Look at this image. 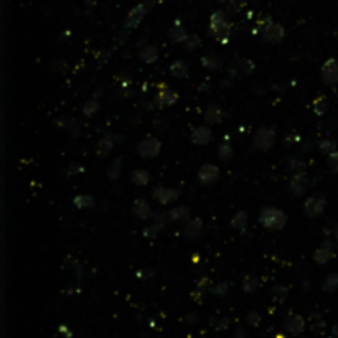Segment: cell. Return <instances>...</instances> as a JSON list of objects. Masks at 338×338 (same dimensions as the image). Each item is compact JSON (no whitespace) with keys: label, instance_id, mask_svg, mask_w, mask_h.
<instances>
[{"label":"cell","instance_id":"30bf717a","mask_svg":"<svg viewBox=\"0 0 338 338\" xmlns=\"http://www.w3.org/2000/svg\"><path fill=\"white\" fill-rule=\"evenodd\" d=\"M261 35H263V40L266 41V43H272V45L281 43V41L284 40V37H286V28H284L281 23L271 22Z\"/></svg>","mask_w":338,"mask_h":338},{"label":"cell","instance_id":"7bdbcfd3","mask_svg":"<svg viewBox=\"0 0 338 338\" xmlns=\"http://www.w3.org/2000/svg\"><path fill=\"white\" fill-rule=\"evenodd\" d=\"M200 45H201V40L198 35H188V38L185 40V43H183L185 50H188V51H193L195 48H198Z\"/></svg>","mask_w":338,"mask_h":338},{"label":"cell","instance_id":"4fadbf2b","mask_svg":"<svg viewBox=\"0 0 338 338\" xmlns=\"http://www.w3.org/2000/svg\"><path fill=\"white\" fill-rule=\"evenodd\" d=\"M308 187H310V180H308V177L305 174H294L289 182L290 193L295 195V197H304Z\"/></svg>","mask_w":338,"mask_h":338},{"label":"cell","instance_id":"7a4b0ae2","mask_svg":"<svg viewBox=\"0 0 338 338\" xmlns=\"http://www.w3.org/2000/svg\"><path fill=\"white\" fill-rule=\"evenodd\" d=\"M259 224L272 231L282 229L287 224V215L282 210L274 208V206H263L259 210Z\"/></svg>","mask_w":338,"mask_h":338},{"label":"cell","instance_id":"6125c7cd","mask_svg":"<svg viewBox=\"0 0 338 338\" xmlns=\"http://www.w3.org/2000/svg\"><path fill=\"white\" fill-rule=\"evenodd\" d=\"M302 287H304V289L307 290V292H308V290H310V282H308V281H304V282H302Z\"/></svg>","mask_w":338,"mask_h":338},{"label":"cell","instance_id":"ab89813d","mask_svg":"<svg viewBox=\"0 0 338 338\" xmlns=\"http://www.w3.org/2000/svg\"><path fill=\"white\" fill-rule=\"evenodd\" d=\"M165 226H162V224L158 223H153V224H149L147 228H144V231H142V234L145 236V238H157L158 233L162 231Z\"/></svg>","mask_w":338,"mask_h":338},{"label":"cell","instance_id":"8d00e7d4","mask_svg":"<svg viewBox=\"0 0 338 338\" xmlns=\"http://www.w3.org/2000/svg\"><path fill=\"white\" fill-rule=\"evenodd\" d=\"M236 66H238V69L242 71L244 74H251V73H254V69H256V64H254L252 60H249V58H241Z\"/></svg>","mask_w":338,"mask_h":338},{"label":"cell","instance_id":"d6986e66","mask_svg":"<svg viewBox=\"0 0 338 338\" xmlns=\"http://www.w3.org/2000/svg\"><path fill=\"white\" fill-rule=\"evenodd\" d=\"M167 37L172 43H185V40L188 38V33H187V28L182 25V22L177 20L174 25L168 28Z\"/></svg>","mask_w":338,"mask_h":338},{"label":"cell","instance_id":"484cf974","mask_svg":"<svg viewBox=\"0 0 338 338\" xmlns=\"http://www.w3.org/2000/svg\"><path fill=\"white\" fill-rule=\"evenodd\" d=\"M73 205L79 210H93L96 206V201L90 195H76L73 198Z\"/></svg>","mask_w":338,"mask_h":338},{"label":"cell","instance_id":"f546056e","mask_svg":"<svg viewBox=\"0 0 338 338\" xmlns=\"http://www.w3.org/2000/svg\"><path fill=\"white\" fill-rule=\"evenodd\" d=\"M317 147L318 150L325 153V155H331V153H335L338 149H336V140L333 139H322L317 142Z\"/></svg>","mask_w":338,"mask_h":338},{"label":"cell","instance_id":"5b68a950","mask_svg":"<svg viewBox=\"0 0 338 338\" xmlns=\"http://www.w3.org/2000/svg\"><path fill=\"white\" fill-rule=\"evenodd\" d=\"M325 208H327V200L322 193L312 195L304 203V213L310 218H320L325 213Z\"/></svg>","mask_w":338,"mask_h":338},{"label":"cell","instance_id":"816d5d0a","mask_svg":"<svg viewBox=\"0 0 338 338\" xmlns=\"http://www.w3.org/2000/svg\"><path fill=\"white\" fill-rule=\"evenodd\" d=\"M211 91H213L211 81H203V82H200V84H198V93L200 94H210Z\"/></svg>","mask_w":338,"mask_h":338},{"label":"cell","instance_id":"bcb514c9","mask_svg":"<svg viewBox=\"0 0 338 338\" xmlns=\"http://www.w3.org/2000/svg\"><path fill=\"white\" fill-rule=\"evenodd\" d=\"M246 322H247V325H251V327H258V325L261 323V315H259V312H256V310L249 312V313H247V317H246Z\"/></svg>","mask_w":338,"mask_h":338},{"label":"cell","instance_id":"03108f58","mask_svg":"<svg viewBox=\"0 0 338 338\" xmlns=\"http://www.w3.org/2000/svg\"><path fill=\"white\" fill-rule=\"evenodd\" d=\"M274 338H286V336H284V335H276Z\"/></svg>","mask_w":338,"mask_h":338},{"label":"cell","instance_id":"ffe728a7","mask_svg":"<svg viewBox=\"0 0 338 338\" xmlns=\"http://www.w3.org/2000/svg\"><path fill=\"white\" fill-rule=\"evenodd\" d=\"M211 139H213V134L206 126H198V127L193 129L192 142L195 145H208L211 142Z\"/></svg>","mask_w":338,"mask_h":338},{"label":"cell","instance_id":"f907efd6","mask_svg":"<svg viewBox=\"0 0 338 338\" xmlns=\"http://www.w3.org/2000/svg\"><path fill=\"white\" fill-rule=\"evenodd\" d=\"M328 167L331 168V172L338 174V150L335 153L328 155Z\"/></svg>","mask_w":338,"mask_h":338},{"label":"cell","instance_id":"9f6ffc18","mask_svg":"<svg viewBox=\"0 0 338 338\" xmlns=\"http://www.w3.org/2000/svg\"><path fill=\"white\" fill-rule=\"evenodd\" d=\"M271 90L274 93H284V91H286V84H272Z\"/></svg>","mask_w":338,"mask_h":338},{"label":"cell","instance_id":"94428289","mask_svg":"<svg viewBox=\"0 0 338 338\" xmlns=\"http://www.w3.org/2000/svg\"><path fill=\"white\" fill-rule=\"evenodd\" d=\"M330 338H338V323H336V325H333V328H331Z\"/></svg>","mask_w":338,"mask_h":338},{"label":"cell","instance_id":"6f0895ef","mask_svg":"<svg viewBox=\"0 0 338 338\" xmlns=\"http://www.w3.org/2000/svg\"><path fill=\"white\" fill-rule=\"evenodd\" d=\"M185 320H187L188 323H195V322H197V320H198V317L195 315V313H188V315L185 317Z\"/></svg>","mask_w":338,"mask_h":338},{"label":"cell","instance_id":"f1b7e54d","mask_svg":"<svg viewBox=\"0 0 338 338\" xmlns=\"http://www.w3.org/2000/svg\"><path fill=\"white\" fill-rule=\"evenodd\" d=\"M233 145H231V142L228 140H223L221 144L218 145V158L223 160V162H228V160H231V157H233Z\"/></svg>","mask_w":338,"mask_h":338},{"label":"cell","instance_id":"f35d334b","mask_svg":"<svg viewBox=\"0 0 338 338\" xmlns=\"http://www.w3.org/2000/svg\"><path fill=\"white\" fill-rule=\"evenodd\" d=\"M287 165H289V170L292 172V175L294 174H305V163L299 158H290Z\"/></svg>","mask_w":338,"mask_h":338},{"label":"cell","instance_id":"e7e4bbea","mask_svg":"<svg viewBox=\"0 0 338 338\" xmlns=\"http://www.w3.org/2000/svg\"><path fill=\"white\" fill-rule=\"evenodd\" d=\"M333 236H335V239L338 241V223H336V226L333 228Z\"/></svg>","mask_w":338,"mask_h":338},{"label":"cell","instance_id":"e575fe53","mask_svg":"<svg viewBox=\"0 0 338 338\" xmlns=\"http://www.w3.org/2000/svg\"><path fill=\"white\" fill-rule=\"evenodd\" d=\"M336 289H338V272H331V274L325 277V281L322 284V290L323 292H333Z\"/></svg>","mask_w":338,"mask_h":338},{"label":"cell","instance_id":"e0dca14e","mask_svg":"<svg viewBox=\"0 0 338 338\" xmlns=\"http://www.w3.org/2000/svg\"><path fill=\"white\" fill-rule=\"evenodd\" d=\"M284 327H286V330L292 336H299L304 333V330H305V320L302 315H299V313H292V315L287 317Z\"/></svg>","mask_w":338,"mask_h":338},{"label":"cell","instance_id":"7c38bea8","mask_svg":"<svg viewBox=\"0 0 338 338\" xmlns=\"http://www.w3.org/2000/svg\"><path fill=\"white\" fill-rule=\"evenodd\" d=\"M333 256H335V244H333V241L327 239L315 249V252H313V261H315L317 264L323 266V264H327Z\"/></svg>","mask_w":338,"mask_h":338},{"label":"cell","instance_id":"db71d44e","mask_svg":"<svg viewBox=\"0 0 338 338\" xmlns=\"http://www.w3.org/2000/svg\"><path fill=\"white\" fill-rule=\"evenodd\" d=\"M325 327H327V325H325L323 320H318L317 323H313V325H312V331H313V333H315V335H322L323 331H325Z\"/></svg>","mask_w":338,"mask_h":338},{"label":"cell","instance_id":"836d02e7","mask_svg":"<svg viewBox=\"0 0 338 338\" xmlns=\"http://www.w3.org/2000/svg\"><path fill=\"white\" fill-rule=\"evenodd\" d=\"M101 109V104H99V101L96 99V98H93V99H90V101H86L84 104H82V114H84L86 117H93L96 112Z\"/></svg>","mask_w":338,"mask_h":338},{"label":"cell","instance_id":"7dc6e473","mask_svg":"<svg viewBox=\"0 0 338 338\" xmlns=\"http://www.w3.org/2000/svg\"><path fill=\"white\" fill-rule=\"evenodd\" d=\"M205 294H206V290H205V289L195 287V289H193V292H192V299H193L195 302H198V304H201V302L205 300Z\"/></svg>","mask_w":338,"mask_h":338},{"label":"cell","instance_id":"681fc988","mask_svg":"<svg viewBox=\"0 0 338 338\" xmlns=\"http://www.w3.org/2000/svg\"><path fill=\"white\" fill-rule=\"evenodd\" d=\"M229 323H231L229 317H221V318H219L218 322L215 323V328H216L218 331H223V330H226V328L229 327Z\"/></svg>","mask_w":338,"mask_h":338},{"label":"cell","instance_id":"6da1fadb","mask_svg":"<svg viewBox=\"0 0 338 338\" xmlns=\"http://www.w3.org/2000/svg\"><path fill=\"white\" fill-rule=\"evenodd\" d=\"M210 32L219 43H228V40L233 33V25L229 23L226 14L223 10L213 12L210 17Z\"/></svg>","mask_w":338,"mask_h":338},{"label":"cell","instance_id":"60d3db41","mask_svg":"<svg viewBox=\"0 0 338 338\" xmlns=\"http://www.w3.org/2000/svg\"><path fill=\"white\" fill-rule=\"evenodd\" d=\"M272 20L269 19V17H259V19L256 20V23H254V28H252V33L258 35V33H263L264 28L269 25Z\"/></svg>","mask_w":338,"mask_h":338},{"label":"cell","instance_id":"ac0fdd59","mask_svg":"<svg viewBox=\"0 0 338 338\" xmlns=\"http://www.w3.org/2000/svg\"><path fill=\"white\" fill-rule=\"evenodd\" d=\"M224 119V111L216 104H210L206 106L203 111V121L208 124V126H216Z\"/></svg>","mask_w":338,"mask_h":338},{"label":"cell","instance_id":"91938a15","mask_svg":"<svg viewBox=\"0 0 338 338\" xmlns=\"http://www.w3.org/2000/svg\"><path fill=\"white\" fill-rule=\"evenodd\" d=\"M234 338H246V331L242 330V328H238V330H236Z\"/></svg>","mask_w":338,"mask_h":338},{"label":"cell","instance_id":"b9f144b4","mask_svg":"<svg viewBox=\"0 0 338 338\" xmlns=\"http://www.w3.org/2000/svg\"><path fill=\"white\" fill-rule=\"evenodd\" d=\"M74 121L68 116H58L55 119V126L61 127V129H73L74 127Z\"/></svg>","mask_w":338,"mask_h":338},{"label":"cell","instance_id":"5bb4252c","mask_svg":"<svg viewBox=\"0 0 338 338\" xmlns=\"http://www.w3.org/2000/svg\"><path fill=\"white\" fill-rule=\"evenodd\" d=\"M132 215L142 219V221H147V219L153 218L155 213H153L149 201H147L144 197H139V198H135V201L132 203Z\"/></svg>","mask_w":338,"mask_h":338},{"label":"cell","instance_id":"d4e9b609","mask_svg":"<svg viewBox=\"0 0 338 338\" xmlns=\"http://www.w3.org/2000/svg\"><path fill=\"white\" fill-rule=\"evenodd\" d=\"M140 60L144 61V63H147V64L155 63L158 60V48H157V46H153V45L142 46V50H140Z\"/></svg>","mask_w":338,"mask_h":338},{"label":"cell","instance_id":"9a60e30c","mask_svg":"<svg viewBox=\"0 0 338 338\" xmlns=\"http://www.w3.org/2000/svg\"><path fill=\"white\" fill-rule=\"evenodd\" d=\"M203 229H205L203 221H201L200 218H192L185 224V228H183L182 234H183V238H185L187 241H195V239H198L201 234H203Z\"/></svg>","mask_w":338,"mask_h":338},{"label":"cell","instance_id":"ba28073f","mask_svg":"<svg viewBox=\"0 0 338 338\" xmlns=\"http://www.w3.org/2000/svg\"><path fill=\"white\" fill-rule=\"evenodd\" d=\"M153 101H155L158 108H170V106H174L177 101H179V94L174 90H170L167 84H158L155 99Z\"/></svg>","mask_w":338,"mask_h":338},{"label":"cell","instance_id":"8992f818","mask_svg":"<svg viewBox=\"0 0 338 338\" xmlns=\"http://www.w3.org/2000/svg\"><path fill=\"white\" fill-rule=\"evenodd\" d=\"M320 78H322V82L325 86L338 84V60L336 58H328V60L322 64Z\"/></svg>","mask_w":338,"mask_h":338},{"label":"cell","instance_id":"4316f807","mask_svg":"<svg viewBox=\"0 0 338 338\" xmlns=\"http://www.w3.org/2000/svg\"><path fill=\"white\" fill-rule=\"evenodd\" d=\"M130 179H132V183L137 187H145L147 183L150 182V174L144 168H135L132 172V175H130Z\"/></svg>","mask_w":338,"mask_h":338},{"label":"cell","instance_id":"8fae6325","mask_svg":"<svg viewBox=\"0 0 338 338\" xmlns=\"http://www.w3.org/2000/svg\"><path fill=\"white\" fill-rule=\"evenodd\" d=\"M219 179V167L215 163H205L198 170V182L201 185H213Z\"/></svg>","mask_w":338,"mask_h":338},{"label":"cell","instance_id":"7402d4cb","mask_svg":"<svg viewBox=\"0 0 338 338\" xmlns=\"http://www.w3.org/2000/svg\"><path fill=\"white\" fill-rule=\"evenodd\" d=\"M201 66L208 71H219L223 68V60L216 53H206L201 56Z\"/></svg>","mask_w":338,"mask_h":338},{"label":"cell","instance_id":"603a6c76","mask_svg":"<svg viewBox=\"0 0 338 338\" xmlns=\"http://www.w3.org/2000/svg\"><path fill=\"white\" fill-rule=\"evenodd\" d=\"M170 74L174 76L177 79H185L188 78V64L183 60H175L174 63L170 64Z\"/></svg>","mask_w":338,"mask_h":338},{"label":"cell","instance_id":"2e32d148","mask_svg":"<svg viewBox=\"0 0 338 338\" xmlns=\"http://www.w3.org/2000/svg\"><path fill=\"white\" fill-rule=\"evenodd\" d=\"M114 134L111 132H101V137H99V142L96 145V153L99 158H104L108 157L109 153L112 152V149H114Z\"/></svg>","mask_w":338,"mask_h":338},{"label":"cell","instance_id":"277c9868","mask_svg":"<svg viewBox=\"0 0 338 338\" xmlns=\"http://www.w3.org/2000/svg\"><path fill=\"white\" fill-rule=\"evenodd\" d=\"M254 149H258L261 152H268L272 147L276 145V130L272 127H261L254 134L252 140Z\"/></svg>","mask_w":338,"mask_h":338},{"label":"cell","instance_id":"44dd1931","mask_svg":"<svg viewBox=\"0 0 338 338\" xmlns=\"http://www.w3.org/2000/svg\"><path fill=\"white\" fill-rule=\"evenodd\" d=\"M168 218L174 223H188L192 219V210L188 206H175L168 211Z\"/></svg>","mask_w":338,"mask_h":338},{"label":"cell","instance_id":"d590c367","mask_svg":"<svg viewBox=\"0 0 338 338\" xmlns=\"http://www.w3.org/2000/svg\"><path fill=\"white\" fill-rule=\"evenodd\" d=\"M228 290H229V282H224V281L211 284L210 287V292L213 295H216V297H224V295L228 294Z\"/></svg>","mask_w":338,"mask_h":338},{"label":"cell","instance_id":"c3c4849f","mask_svg":"<svg viewBox=\"0 0 338 338\" xmlns=\"http://www.w3.org/2000/svg\"><path fill=\"white\" fill-rule=\"evenodd\" d=\"M82 172V165H79V163H69L68 165V168H66V175L68 177H73V175H79Z\"/></svg>","mask_w":338,"mask_h":338},{"label":"cell","instance_id":"f6af8a7d","mask_svg":"<svg viewBox=\"0 0 338 338\" xmlns=\"http://www.w3.org/2000/svg\"><path fill=\"white\" fill-rule=\"evenodd\" d=\"M168 221H170L168 211H158L153 215V223H158V224H162V226H167Z\"/></svg>","mask_w":338,"mask_h":338},{"label":"cell","instance_id":"d6a6232c","mask_svg":"<svg viewBox=\"0 0 338 338\" xmlns=\"http://www.w3.org/2000/svg\"><path fill=\"white\" fill-rule=\"evenodd\" d=\"M287 295H289L287 286L277 284V286H274V289H272V300H274L276 304H282V302L287 299Z\"/></svg>","mask_w":338,"mask_h":338},{"label":"cell","instance_id":"4dcf8cb0","mask_svg":"<svg viewBox=\"0 0 338 338\" xmlns=\"http://www.w3.org/2000/svg\"><path fill=\"white\" fill-rule=\"evenodd\" d=\"M328 99L325 98V96H318L315 101H313V104H312V108H313V112L318 116V117H322V116H325L327 114V111H328Z\"/></svg>","mask_w":338,"mask_h":338},{"label":"cell","instance_id":"74e56055","mask_svg":"<svg viewBox=\"0 0 338 338\" xmlns=\"http://www.w3.org/2000/svg\"><path fill=\"white\" fill-rule=\"evenodd\" d=\"M221 2L231 14H238V12H241V9L244 7V0H221Z\"/></svg>","mask_w":338,"mask_h":338},{"label":"cell","instance_id":"f5cc1de1","mask_svg":"<svg viewBox=\"0 0 338 338\" xmlns=\"http://www.w3.org/2000/svg\"><path fill=\"white\" fill-rule=\"evenodd\" d=\"M140 108L145 112H152L157 108V104H155V101H140Z\"/></svg>","mask_w":338,"mask_h":338},{"label":"cell","instance_id":"1f68e13d","mask_svg":"<svg viewBox=\"0 0 338 338\" xmlns=\"http://www.w3.org/2000/svg\"><path fill=\"white\" fill-rule=\"evenodd\" d=\"M259 289V279L256 276H244L242 279V290L246 294H254Z\"/></svg>","mask_w":338,"mask_h":338},{"label":"cell","instance_id":"3957f363","mask_svg":"<svg viewBox=\"0 0 338 338\" xmlns=\"http://www.w3.org/2000/svg\"><path fill=\"white\" fill-rule=\"evenodd\" d=\"M150 7H152V2L150 0H145V2H140L137 5H134L132 9H129V12L126 14V19H124V32L137 28Z\"/></svg>","mask_w":338,"mask_h":338},{"label":"cell","instance_id":"ee69618b","mask_svg":"<svg viewBox=\"0 0 338 338\" xmlns=\"http://www.w3.org/2000/svg\"><path fill=\"white\" fill-rule=\"evenodd\" d=\"M153 276H155V271L150 269V268L139 269L137 272H135V277L140 279V281H149V279H152Z\"/></svg>","mask_w":338,"mask_h":338},{"label":"cell","instance_id":"11a10c76","mask_svg":"<svg viewBox=\"0 0 338 338\" xmlns=\"http://www.w3.org/2000/svg\"><path fill=\"white\" fill-rule=\"evenodd\" d=\"M294 140H300V137H299L297 134H294V135H287L286 140H284V145H286V147H290V145L294 144Z\"/></svg>","mask_w":338,"mask_h":338},{"label":"cell","instance_id":"83f0119b","mask_svg":"<svg viewBox=\"0 0 338 338\" xmlns=\"http://www.w3.org/2000/svg\"><path fill=\"white\" fill-rule=\"evenodd\" d=\"M122 165H124V160L121 157L116 158L114 162L109 165L108 170H106V175H108L109 180H119V177L122 174Z\"/></svg>","mask_w":338,"mask_h":338},{"label":"cell","instance_id":"9c48e42d","mask_svg":"<svg viewBox=\"0 0 338 338\" xmlns=\"http://www.w3.org/2000/svg\"><path fill=\"white\" fill-rule=\"evenodd\" d=\"M152 197L155 198L160 205H168L172 201L179 200L180 197V190L179 188H170V187H155L152 190Z\"/></svg>","mask_w":338,"mask_h":338},{"label":"cell","instance_id":"cb8c5ba5","mask_svg":"<svg viewBox=\"0 0 338 338\" xmlns=\"http://www.w3.org/2000/svg\"><path fill=\"white\" fill-rule=\"evenodd\" d=\"M247 224H249V218L246 211H238L231 218V226H233V229L238 231V233H246Z\"/></svg>","mask_w":338,"mask_h":338},{"label":"cell","instance_id":"52a82bcc","mask_svg":"<svg viewBox=\"0 0 338 338\" xmlns=\"http://www.w3.org/2000/svg\"><path fill=\"white\" fill-rule=\"evenodd\" d=\"M160 150H162V144L155 137H145L140 140L137 145V153L142 158H155L158 157Z\"/></svg>","mask_w":338,"mask_h":338},{"label":"cell","instance_id":"be15d7a7","mask_svg":"<svg viewBox=\"0 0 338 338\" xmlns=\"http://www.w3.org/2000/svg\"><path fill=\"white\" fill-rule=\"evenodd\" d=\"M84 5H86L88 9H91L93 5H94V0H84Z\"/></svg>","mask_w":338,"mask_h":338},{"label":"cell","instance_id":"680465c9","mask_svg":"<svg viewBox=\"0 0 338 338\" xmlns=\"http://www.w3.org/2000/svg\"><path fill=\"white\" fill-rule=\"evenodd\" d=\"M231 86H233V81L231 79H223L221 81V88H224V90H229Z\"/></svg>","mask_w":338,"mask_h":338}]
</instances>
